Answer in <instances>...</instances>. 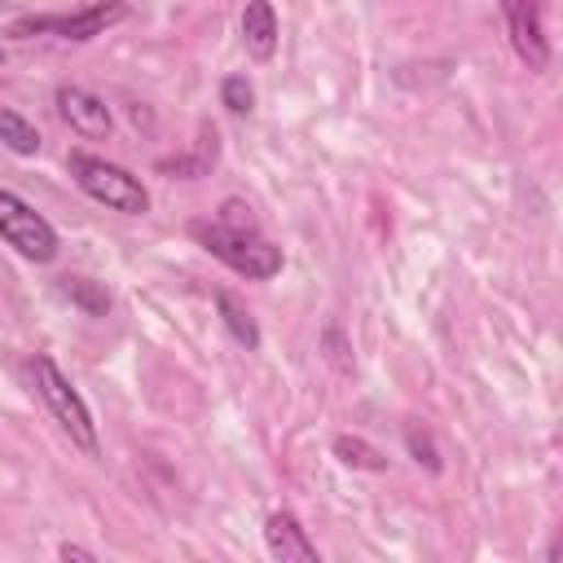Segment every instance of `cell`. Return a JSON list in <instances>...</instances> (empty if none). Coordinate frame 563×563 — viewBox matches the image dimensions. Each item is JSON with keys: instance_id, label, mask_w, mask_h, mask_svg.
Listing matches in <instances>:
<instances>
[{"instance_id": "cell-1", "label": "cell", "mask_w": 563, "mask_h": 563, "mask_svg": "<svg viewBox=\"0 0 563 563\" xmlns=\"http://www.w3.org/2000/svg\"><path fill=\"white\" fill-rule=\"evenodd\" d=\"M189 233L198 238V246L207 255H216L220 264H229L233 273L251 277V282H268L282 273V246H273L268 238H260V229H233V224H189Z\"/></svg>"}, {"instance_id": "cell-2", "label": "cell", "mask_w": 563, "mask_h": 563, "mask_svg": "<svg viewBox=\"0 0 563 563\" xmlns=\"http://www.w3.org/2000/svg\"><path fill=\"white\" fill-rule=\"evenodd\" d=\"M66 172L75 176V185H79L92 202H101V207H110V211H123V216H145V211H150V189H145L128 167H119V163H106V158H97V154L70 150V154H66Z\"/></svg>"}, {"instance_id": "cell-3", "label": "cell", "mask_w": 563, "mask_h": 563, "mask_svg": "<svg viewBox=\"0 0 563 563\" xmlns=\"http://www.w3.org/2000/svg\"><path fill=\"white\" fill-rule=\"evenodd\" d=\"M31 378H35L40 400L48 405L53 422L70 435V444H79L84 453H97V422H92V409H88V400L75 391V383L57 369V361L40 352V356L31 361Z\"/></svg>"}, {"instance_id": "cell-4", "label": "cell", "mask_w": 563, "mask_h": 563, "mask_svg": "<svg viewBox=\"0 0 563 563\" xmlns=\"http://www.w3.org/2000/svg\"><path fill=\"white\" fill-rule=\"evenodd\" d=\"M128 18V4L123 0H97L88 9H75V13H40V18H18L9 26V35L18 40H31V35H62V40H92V35H106L114 22Z\"/></svg>"}, {"instance_id": "cell-5", "label": "cell", "mask_w": 563, "mask_h": 563, "mask_svg": "<svg viewBox=\"0 0 563 563\" xmlns=\"http://www.w3.org/2000/svg\"><path fill=\"white\" fill-rule=\"evenodd\" d=\"M0 238L22 260H35V264H48L57 255V229L31 202H22L13 189H0Z\"/></svg>"}, {"instance_id": "cell-6", "label": "cell", "mask_w": 563, "mask_h": 563, "mask_svg": "<svg viewBox=\"0 0 563 563\" xmlns=\"http://www.w3.org/2000/svg\"><path fill=\"white\" fill-rule=\"evenodd\" d=\"M501 9H506L515 53L528 62V70H545L550 66V35H545L541 0H501Z\"/></svg>"}, {"instance_id": "cell-7", "label": "cell", "mask_w": 563, "mask_h": 563, "mask_svg": "<svg viewBox=\"0 0 563 563\" xmlns=\"http://www.w3.org/2000/svg\"><path fill=\"white\" fill-rule=\"evenodd\" d=\"M57 114H62L79 136H88V141H106V136H110V128H114L110 106H106L97 92L75 88V84L57 88Z\"/></svg>"}, {"instance_id": "cell-8", "label": "cell", "mask_w": 563, "mask_h": 563, "mask_svg": "<svg viewBox=\"0 0 563 563\" xmlns=\"http://www.w3.org/2000/svg\"><path fill=\"white\" fill-rule=\"evenodd\" d=\"M264 545H268V554L282 559V563H317V559H321L317 545L308 541L303 523H299L290 510H273V515H268V523H264Z\"/></svg>"}, {"instance_id": "cell-9", "label": "cell", "mask_w": 563, "mask_h": 563, "mask_svg": "<svg viewBox=\"0 0 563 563\" xmlns=\"http://www.w3.org/2000/svg\"><path fill=\"white\" fill-rule=\"evenodd\" d=\"M242 40H246V53L268 62L277 53V13L268 0H246L242 9Z\"/></svg>"}, {"instance_id": "cell-10", "label": "cell", "mask_w": 563, "mask_h": 563, "mask_svg": "<svg viewBox=\"0 0 563 563\" xmlns=\"http://www.w3.org/2000/svg\"><path fill=\"white\" fill-rule=\"evenodd\" d=\"M216 308H220V321H224V330L233 334V343H242L246 352H255V347H260V325H255L251 308H246L238 295H229V290H216Z\"/></svg>"}, {"instance_id": "cell-11", "label": "cell", "mask_w": 563, "mask_h": 563, "mask_svg": "<svg viewBox=\"0 0 563 563\" xmlns=\"http://www.w3.org/2000/svg\"><path fill=\"white\" fill-rule=\"evenodd\" d=\"M57 295L70 299L84 317H106V312H110V290H106L101 282H92V277H70V273H66V277L57 282Z\"/></svg>"}, {"instance_id": "cell-12", "label": "cell", "mask_w": 563, "mask_h": 563, "mask_svg": "<svg viewBox=\"0 0 563 563\" xmlns=\"http://www.w3.org/2000/svg\"><path fill=\"white\" fill-rule=\"evenodd\" d=\"M334 457L343 466H356V471H387V457L361 435H334Z\"/></svg>"}, {"instance_id": "cell-13", "label": "cell", "mask_w": 563, "mask_h": 563, "mask_svg": "<svg viewBox=\"0 0 563 563\" xmlns=\"http://www.w3.org/2000/svg\"><path fill=\"white\" fill-rule=\"evenodd\" d=\"M0 141H4L13 154H22V158L40 154V132H35V123H26L18 110H0Z\"/></svg>"}, {"instance_id": "cell-14", "label": "cell", "mask_w": 563, "mask_h": 563, "mask_svg": "<svg viewBox=\"0 0 563 563\" xmlns=\"http://www.w3.org/2000/svg\"><path fill=\"white\" fill-rule=\"evenodd\" d=\"M220 101H224L229 114H251V106H255L251 79H246V75H229V79L220 84Z\"/></svg>"}, {"instance_id": "cell-15", "label": "cell", "mask_w": 563, "mask_h": 563, "mask_svg": "<svg viewBox=\"0 0 563 563\" xmlns=\"http://www.w3.org/2000/svg\"><path fill=\"white\" fill-rule=\"evenodd\" d=\"M405 449H409V457H413L418 466H427V471H440V449H435V440H431L427 431L409 427V431H405Z\"/></svg>"}, {"instance_id": "cell-16", "label": "cell", "mask_w": 563, "mask_h": 563, "mask_svg": "<svg viewBox=\"0 0 563 563\" xmlns=\"http://www.w3.org/2000/svg\"><path fill=\"white\" fill-rule=\"evenodd\" d=\"M321 343H325V356H330V365H334L339 374H347V369H352V361L343 356V352H347V347H343V330H339V325H325Z\"/></svg>"}, {"instance_id": "cell-17", "label": "cell", "mask_w": 563, "mask_h": 563, "mask_svg": "<svg viewBox=\"0 0 563 563\" xmlns=\"http://www.w3.org/2000/svg\"><path fill=\"white\" fill-rule=\"evenodd\" d=\"M57 554H62V559H84V563H92V550H84V545H62Z\"/></svg>"}, {"instance_id": "cell-18", "label": "cell", "mask_w": 563, "mask_h": 563, "mask_svg": "<svg viewBox=\"0 0 563 563\" xmlns=\"http://www.w3.org/2000/svg\"><path fill=\"white\" fill-rule=\"evenodd\" d=\"M0 66H4V48H0Z\"/></svg>"}, {"instance_id": "cell-19", "label": "cell", "mask_w": 563, "mask_h": 563, "mask_svg": "<svg viewBox=\"0 0 563 563\" xmlns=\"http://www.w3.org/2000/svg\"><path fill=\"white\" fill-rule=\"evenodd\" d=\"M0 4H9V0H0Z\"/></svg>"}]
</instances>
